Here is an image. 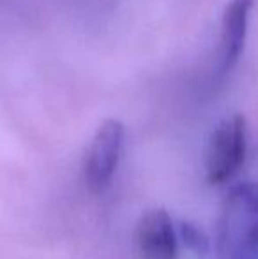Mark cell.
<instances>
[{
	"mask_svg": "<svg viewBox=\"0 0 258 259\" xmlns=\"http://www.w3.org/2000/svg\"><path fill=\"white\" fill-rule=\"evenodd\" d=\"M217 259H258V182L230 189L217 224Z\"/></svg>",
	"mask_w": 258,
	"mask_h": 259,
	"instance_id": "6da1fadb",
	"label": "cell"
},
{
	"mask_svg": "<svg viewBox=\"0 0 258 259\" xmlns=\"http://www.w3.org/2000/svg\"><path fill=\"white\" fill-rule=\"evenodd\" d=\"M248 150V125L242 115L221 120L214 129L207 148V180L210 184L228 182L244 164Z\"/></svg>",
	"mask_w": 258,
	"mask_h": 259,
	"instance_id": "7a4b0ae2",
	"label": "cell"
},
{
	"mask_svg": "<svg viewBox=\"0 0 258 259\" xmlns=\"http://www.w3.org/2000/svg\"><path fill=\"white\" fill-rule=\"evenodd\" d=\"M124 145V125L115 118H108L97 127L85 155V180L92 191L99 192L112 180L117 169Z\"/></svg>",
	"mask_w": 258,
	"mask_h": 259,
	"instance_id": "3957f363",
	"label": "cell"
},
{
	"mask_svg": "<svg viewBox=\"0 0 258 259\" xmlns=\"http://www.w3.org/2000/svg\"><path fill=\"white\" fill-rule=\"evenodd\" d=\"M136 247L141 259H177V235L165 210H149L136 224Z\"/></svg>",
	"mask_w": 258,
	"mask_h": 259,
	"instance_id": "277c9868",
	"label": "cell"
},
{
	"mask_svg": "<svg viewBox=\"0 0 258 259\" xmlns=\"http://www.w3.org/2000/svg\"><path fill=\"white\" fill-rule=\"evenodd\" d=\"M255 0H230L221 20V71H230L244 52Z\"/></svg>",
	"mask_w": 258,
	"mask_h": 259,
	"instance_id": "5b68a950",
	"label": "cell"
},
{
	"mask_svg": "<svg viewBox=\"0 0 258 259\" xmlns=\"http://www.w3.org/2000/svg\"><path fill=\"white\" fill-rule=\"evenodd\" d=\"M179 231H180V236H182L184 243H186L193 252L202 254L203 256V254L209 250V242H207L205 235H203L202 231H198L193 224H190V222H182L180 228H179Z\"/></svg>",
	"mask_w": 258,
	"mask_h": 259,
	"instance_id": "8992f818",
	"label": "cell"
}]
</instances>
